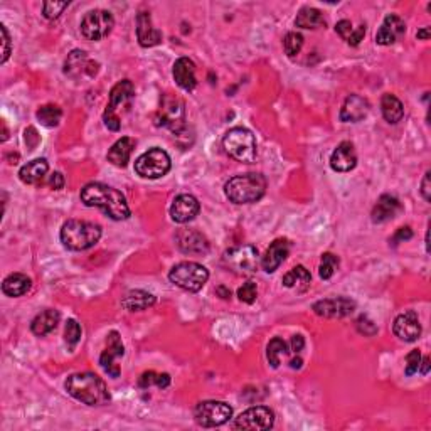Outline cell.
Instances as JSON below:
<instances>
[{
	"label": "cell",
	"mask_w": 431,
	"mask_h": 431,
	"mask_svg": "<svg viewBox=\"0 0 431 431\" xmlns=\"http://www.w3.org/2000/svg\"><path fill=\"white\" fill-rule=\"evenodd\" d=\"M81 200L88 207H100L108 218L115 221H125L130 218V207L120 191L107 184L92 182L81 189Z\"/></svg>",
	"instance_id": "1"
},
{
	"label": "cell",
	"mask_w": 431,
	"mask_h": 431,
	"mask_svg": "<svg viewBox=\"0 0 431 431\" xmlns=\"http://www.w3.org/2000/svg\"><path fill=\"white\" fill-rule=\"evenodd\" d=\"M67 395L88 406H103L109 401L107 384L94 372L71 374L64 383Z\"/></svg>",
	"instance_id": "2"
},
{
	"label": "cell",
	"mask_w": 431,
	"mask_h": 431,
	"mask_svg": "<svg viewBox=\"0 0 431 431\" xmlns=\"http://www.w3.org/2000/svg\"><path fill=\"white\" fill-rule=\"evenodd\" d=\"M59 238L64 248L71 251H85L101 240V226L96 222L70 219L63 224Z\"/></svg>",
	"instance_id": "3"
},
{
	"label": "cell",
	"mask_w": 431,
	"mask_h": 431,
	"mask_svg": "<svg viewBox=\"0 0 431 431\" xmlns=\"http://www.w3.org/2000/svg\"><path fill=\"white\" fill-rule=\"evenodd\" d=\"M266 192V179L262 174L234 176L224 185V194L234 204H253Z\"/></svg>",
	"instance_id": "4"
},
{
	"label": "cell",
	"mask_w": 431,
	"mask_h": 431,
	"mask_svg": "<svg viewBox=\"0 0 431 431\" xmlns=\"http://www.w3.org/2000/svg\"><path fill=\"white\" fill-rule=\"evenodd\" d=\"M135 96V86L130 79H122L116 83L109 92V101L105 108L103 122L105 127L112 132H118L122 128V116L120 112H128Z\"/></svg>",
	"instance_id": "5"
},
{
	"label": "cell",
	"mask_w": 431,
	"mask_h": 431,
	"mask_svg": "<svg viewBox=\"0 0 431 431\" xmlns=\"http://www.w3.org/2000/svg\"><path fill=\"white\" fill-rule=\"evenodd\" d=\"M226 154L238 162L253 164L256 160V138L248 128L234 127L222 138Z\"/></svg>",
	"instance_id": "6"
},
{
	"label": "cell",
	"mask_w": 431,
	"mask_h": 431,
	"mask_svg": "<svg viewBox=\"0 0 431 431\" xmlns=\"http://www.w3.org/2000/svg\"><path fill=\"white\" fill-rule=\"evenodd\" d=\"M169 280L185 292H199L209 280V271L202 264L194 262H182L170 270Z\"/></svg>",
	"instance_id": "7"
},
{
	"label": "cell",
	"mask_w": 431,
	"mask_h": 431,
	"mask_svg": "<svg viewBox=\"0 0 431 431\" xmlns=\"http://www.w3.org/2000/svg\"><path fill=\"white\" fill-rule=\"evenodd\" d=\"M172 167V162H170L169 154L165 150L154 147L149 152L142 154L135 160V172L138 174L142 179L155 180L164 177Z\"/></svg>",
	"instance_id": "8"
},
{
	"label": "cell",
	"mask_w": 431,
	"mask_h": 431,
	"mask_svg": "<svg viewBox=\"0 0 431 431\" xmlns=\"http://www.w3.org/2000/svg\"><path fill=\"white\" fill-rule=\"evenodd\" d=\"M224 263L229 270L234 271L236 275H255L260 266V255L258 249L251 244H241V246H234L224 253Z\"/></svg>",
	"instance_id": "9"
},
{
	"label": "cell",
	"mask_w": 431,
	"mask_h": 431,
	"mask_svg": "<svg viewBox=\"0 0 431 431\" xmlns=\"http://www.w3.org/2000/svg\"><path fill=\"white\" fill-rule=\"evenodd\" d=\"M155 125L157 127L169 128L172 134L180 135L185 128V109L184 101L177 96H164L160 108L155 115Z\"/></svg>",
	"instance_id": "10"
},
{
	"label": "cell",
	"mask_w": 431,
	"mask_h": 431,
	"mask_svg": "<svg viewBox=\"0 0 431 431\" xmlns=\"http://www.w3.org/2000/svg\"><path fill=\"white\" fill-rule=\"evenodd\" d=\"M233 416V408L224 401H202L196 406L194 418L196 423L204 428L224 425Z\"/></svg>",
	"instance_id": "11"
},
{
	"label": "cell",
	"mask_w": 431,
	"mask_h": 431,
	"mask_svg": "<svg viewBox=\"0 0 431 431\" xmlns=\"http://www.w3.org/2000/svg\"><path fill=\"white\" fill-rule=\"evenodd\" d=\"M115 19L108 10L94 9L90 10L81 21V34L88 41H101L113 31Z\"/></svg>",
	"instance_id": "12"
},
{
	"label": "cell",
	"mask_w": 431,
	"mask_h": 431,
	"mask_svg": "<svg viewBox=\"0 0 431 431\" xmlns=\"http://www.w3.org/2000/svg\"><path fill=\"white\" fill-rule=\"evenodd\" d=\"M275 423V413L266 406H255L243 411L234 419L236 430H270Z\"/></svg>",
	"instance_id": "13"
},
{
	"label": "cell",
	"mask_w": 431,
	"mask_h": 431,
	"mask_svg": "<svg viewBox=\"0 0 431 431\" xmlns=\"http://www.w3.org/2000/svg\"><path fill=\"white\" fill-rule=\"evenodd\" d=\"M98 67L100 64L93 59H90L88 52L81 51V49H74L67 54L66 61H64V74L73 79L79 78H94L98 74Z\"/></svg>",
	"instance_id": "14"
},
{
	"label": "cell",
	"mask_w": 431,
	"mask_h": 431,
	"mask_svg": "<svg viewBox=\"0 0 431 431\" xmlns=\"http://www.w3.org/2000/svg\"><path fill=\"white\" fill-rule=\"evenodd\" d=\"M125 355V346L122 342V337L116 330L109 332L107 335V349L103 350L100 355V366L103 368L105 372L109 377L116 379L120 376V366L116 364V359L123 357Z\"/></svg>",
	"instance_id": "15"
},
{
	"label": "cell",
	"mask_w": 431,
	"mask_h": 431,
	"mask_svg": "<svg viewBox=\"0 0 431 431\" xmlns=\"http://www.w3.org/2000/svg\"><path fill=\"white\" fill-rule=\"evenodd\" d=\"M354 310L355 302L347 297L327 298V300H320L313 304V312L319 317H325V319H342V317L350 315Z\"/></svg>",
	"instance_id": "16"
},
{
	"label": "cell",
	"mask_w": 431,
	"mask_h": 431,
	"mask_svg": "<svg viewBox=\"0 0 431 431\" xmlns=\"http://www.w3.org/2000/svg\"><path fill=\"white\" fill-rule=\"evenodd\" d=\"M199 200L194 196L180 194L174 199L172 206H170V218H172L174 222L184 224V222L192 221L199 214Z\"/></svg>",
	"instance_id": "17"
},
{
	"label": "cell",
	"mask_w": 431,
	"mask_h": 431,
	"mask_svg": "<svg viewBox=\"0 0 431 431\" xmlns=\"http://www.w3.org/2000/svg\"><path fill=\"white\" fill-rule=\"evenodd\" d=\"M404 32H406V24L403 19L396 14H389L384 17L383 24L376 34V43L379 46H391L404 36Z\"/></svg>",
	"instance_id": "18"
},
{
	"label": "cell",
	"mask_w": 431,
	"mask_h": 431,
	"mask_svg": "<svg viewBox=\"0 0 431 431\" xmlns=\"http://www.w3.org/2000/svg\"><path fill=\"white\" fill-rule=\"evenodd\" d=\"M392 330H395L396 337L404 340V342H414V340H418L419 335H421V324H419L416 312L410 310V312L401 313L398 319L395 320Z\"/></svg>",
	"instance_id": "19"
},
{
	"label": "cell",
	"mask_w": 431,
	"mask_h": 431,
	"mask_svg": "<svg viewBox=\"0 0 431 431\" xmlns=\"http://www.w3.org/2000/svg\"><path fill=\"white\" fill-rule=\"evenodd\" d=\"M369 101L361 94H350L344 101L342 109H340V120L344 123H357L364 120L369 113Z\"/></svg>",
	"instance_id": "20"
},
{
	"label": "cell",
	"mask_w": 431,
	"mask_h": 431,
	"mask_svg": "<svg viewBox=\"0 0 431 431\" xmlns=\"http://www.w3.org/2000/svg\"><path fill=\"white\" fill-rule=\"evenodd\" d=\"M290 253V243L285 238H278L273 243L270 244V248L266 249V253L262 258V268L266 273H273L278 270V266L286 260Z\"/></svg>",
	"instance_id": "21"
},
{
	"label": "cell",
	"mask_w": 431,
	"mask_h": 431,
	"mask_svg": "<svg viewBox=\"0 0 431 431\" xmlns=\"http://www.w3.org/2000/svg\"><path fill=\"white\" fill-rule=\"evenodd\" d=\"M172 76L176 79L177 86L184 92H194L198 86V78H196V64L189 58H179L174 63Z\"/></svg>",
	"instance_id": "22"
},
{
	"label": "cell",
	"mask_w": 431,
	"mask_h": 431,
	"mask_svg": "<svg viewBox=\"0 0 431 431\" xmlns=\"http://www.w3.org/2000/svg\"><path fill=\"white\" fill-rule=\"evenodd\" d=\"M176 241L177 246L184 253H192V255L207 253V249H209V241L206 240L202 233L196 231V229H180L177 233Z\"/></svg>",
	"instance_id": "23"
},
{
	"label": "cell",
	"mask_w": 431,
	"mask_h": 431,
	"mask_svg": "<svg viewBox=\"0 0 431 431\" xmlns=\"http://www.w3.org/2000/svg\"><path fill=\"white\" fill-rule=\"evenodd\" d=\"M357 165V154L350 142L339 143L330 155V167L335 172H350Z\"/></svg>",
	"instance_id": "24"
},
{
	"label": "cell",
	"mask_w": 431,
	"mask_h": 431,
	"mask_svg": "<svg viewBox=\"0 0 431 431\" xmlns=\"http://www.w3.org/2000/svg\"><path fill=\"white\" fill-rule=\"evenodd\" d=\"M137 37L142 48H154L162 43V32L154 28L149 12H140L137 16Z\"/></svg>",
	"instance_id": "25"
},
{
	"label": "cell",
	"mask_w": 431,
	"mask_h": 431,
	"mask_svg": "<svg viewBox=\"0 0 431 431\" xmlns=\"http://www.w3.org/2000/svg\"><path fill=\"white\" fill-rule=\"evenodd\" d=\"M134 149H135L134 138L123 137V138L116 140V142L112 145V149L108 150V155H107L108 162L115 165V167H120V169L127 167L128 162H130Z\"/></svg>",
	"instance_id": "26"
},
{
	"label": "cell",
	"mask_w": 431,
	"mask_h": 431,
	"mask_svg": "<svg viewBox=\"0 0 431 431\" xmlns=\"http://www.w3.org/2000/svg\"><path fill=\"white\" fill-rule=\"evenodd\" d=\"M49 164L46 158H34L19 170V179L28 185H37L48 176Z\"/></svg>",
	"instance_id": "27"
},
{
	"label": "cell",
	"mask_w": 431,
	"mask_h": 431,
	"mask_svg": "<svg viewBox=\"0 0 431 431\" xmlns=\"http://www.w3.org/2000/svg\"><path fill=\"white\" fill-rule=\"evenodd\" d=\"M59 320H61V313L54 308H48L44 310V312L37 313L31 324L32 334L39 335V337L51 334V332L58 327Z\"/></svg>",
	"instance_id": "28"
},
{
	"label": "cell",
	"mask_w": 431,
	"mask_h": 431,
	"mask_svg": "<svg viewBox=\"0 0 431 431\" xmlns=\"http://www.w3.org/2000/svg\"><path fill=\"white\" fill-rule=\"evenodd\" d=\"M401 211V204L399 200L395 198V196L384 194L381 196L379 200L376 202L372 209V221L374 222H384L389 221V219L395 218Z\"/></svg>",
	"instance_id": "29"
},
{
	"label": "cell",
	"mask_w": 431,
	"mask_h": 431,
	"mask_svg": "<svg viewBox=\"0 0 431 431\" xmlns=\"http://www.w3.org/2000/svg\"><path fill=\"white\" fill-rule=\"evenodd\" d=\"M282 282H283V286H286V288L297 290V292L304 293L310 288V283H312V275H310V271L307 270V268L302 266V264H298V266L292 268V270H290L288 273L283 277Z\"/></svg>",
	"instance_id": "30"
},
{
	"label": "cell",
	"mask_w": 431,
	"mask_h": 431,
	"mask_svg": "<svg viewBox=\"0 0 431 431\" xmlns=\"http://www.w3.org/2000/svg\"><path fill=\"white\" fill-rule=\"evenodd\" d=\"M32 282L28 275L24 273H12L9 275L2 283V292L7 295V297H22L31 290Z\"/></svg>",
	"instance_id": "31"
},
{
	"label": "cell",
	"mask_w": 431,
	"mask_h": 431,
	"mask_svg": "<svg viewBox=\"0 0 431 431\" xmlns=\"http://www.w3.org/2000/svg\"><path fill=\"white\" fill-rule=\"evenodd\" d=\"M155 302H157V298L152 293L145 292V290H132V292L125 295L122 305L130 312H142V310L152 307Z\"/></svg>",
	"instance_id": "32"
},
{
	"label": "cell",
	"mask_w": 431,
	"mask_h": 431,
	"mask_svg": "<svg viewBox=\"0 0 431 431\" xmlns=\"http://www.w3.org/2000/svg\"><path fill=\"white\" fill-rule=\"evenodd\" d=\"M325 17L315 7H304V9L298 12L297 19H295V25L300 29H320L325 28Z\"/></svg>",
	"instance_id": "33"
},
{
	"label": "cell",
	"mask_w": 431,
	"mask_h": 431,
	"mask_svg": "<svg viewBox=\"0 0 431 431\" xmlns=\"http://www.w3.org/2000/svg\"><path fill=\"white\" fill-rule=\"evenodd\" d=\"M381 112H383V116L386 118V122L396 125L403 120L404 116V107L403 103L391 93H386L381 100Z\"/></svg>",
	"instance_id": "34"
},
{
	"label": "cell",
	"mask_w": 431,
	"mask_h": 431,
	"mask_svg": "<svg viewBox=\"0 0 431 431\" xmlns=\"http://www.w3.org/2000/svg\"><path fill=\"white\" fill-rule=\"evenodd\" d=\"M335 32H337L339 36L342 37L347 44H349V46H359L361 41L364 39V36H366V24H361L357 29H353L350 21H346V19H344V21L337 22V25H335Z\"/></svg>",
	"instance_id": "35"
},
{
	"label": "cell",
	"mask_w": 431,
	"mask_h": 431,
	"mask_svg": "<svg viewBox=\"0 0 431 431\" xmlns=\"http://www.w3.org/2000/svg\"><path fill=\"white\" fill-rule=\"evenodd\" d=\"M36 115L41 125H44V127L48 128H54L58 127L59 122H61L63 112L58 105H44V107L37 109Z\"/></svg>",
	"instance_id": "36"
},
{
	"label": "cell",
	"mask_w": 431,
	"mask_h": 431,
	"mask_svg": "<svg viewBox=\"0 0 431 431\" xmlns=\"http://www.w3.org/2000/svg\"><path fill=\"white\" fill-rule=\"evenodd\" d=\"M286 353H288V346H286L285 340L280 337H275L273 340H271L266 347V357L271 368L277 369L280 366V362H282V357L283 355H286Z\"/></svg>",
	"instance_id": "37"
},
{
	"label": "cell",
	"mask_w": 431,
	"mask_h": 431,
	"mask_svg": "<svg viewBox=\"0 0 431 431\" xmlns=\"http://www.w3.org/2000/svg\"><path fill=\"white\" fill-rule=\"evenodd\" d=\"M283 48H285V52L288 58H295L298 52L304 48V36L298 32H288L283 39Z\"/></svg>",
	"instance_id": "38"
},
{
	"label": "cell",
	"mask_w": 431,
	"mask_h": 431,
	"mask_svg": "<svg viewBox=\"0 0 431 431\" xmlns=\"http://www.w3.org/2000/svg\"><path fill=\"white\" fill-rule=\"evenodd\" d=\"M339 266V258L332 253H324L322 255V262H320L319 266V275L322 280H328L334 277L335 270Z\"/></svg>",
	"instance_id": "39"
},
{
	"label": "cell",
	"mask_w": 431,
	"mask_h": 431,
	"mask_svg": "<svg viewBox=\"0 0 431 431\" xmlns=\"http://www.w3.org/2000/svg\"><path fill=\"white\" fill-rule=\"evenodd\" d=\"M81 325H79L74 319H70L64 327V340L70 347H74L81 340Z\"/></svg>",
	"instance_id": "40"
},
{
	"label": "cell",
	"mask_w": 431,
	"mask_h": 431,
	"mask_svg": "<svg viewBox=\"0 0 431 431\" xmlns=\"http://www.w3.org/2000/svg\"><path fill=\"white\" fill-rule=\"evenodd\" d=\"M67 6H70V2H51V0H48L43 3V16L49 21H54V19L61 16L64 9H67Z\"/></svg>",
	"instance_id": "41"
},
{
	"label": "cell",
	"mask_w": 431,
	"mask_h": 431,
	"mask_svg": "<svg viewBox=\"0 0 431 431\" xmlns=\"http://www.w3.org/2000/svg\"><path fill=\"white\" fill-rule=\"evenodd\" d=\"M238 297H240L241 302L244 304H253L258 297V286H256L255 282H246L243 283L240 290H238Z\"/></svg>",
	"instance_id": "42"
},
{
	"label": "cell",
	"mask_w": 431,
	"mask_h": 431,
	"mask_svg": "<svg viewBox=\"0 0 431 431\" xmlns=\"http://www.w3.org/2000/svg\"><path fill=\"white\" fill-rule=\"evenodd\" d=\"M419 362H421V353L418 349L411 350L410 354L406 355V376H413V374L418 372L419 369Z\"/></svg>",
	"instance_id": "43"
},
{
	"label": "cell",
	"mask_w": 431,
	"mask_h": 431,
	"mask_svg": "<svg viewBox=\"0 0 431 431\" xmlns=\"http://www.w3.org/2000/svg\"><path fill=\"white\" fill-rule=\"evenodd\" d=\"M357 328L359 332L364 335H374L377 332L376 325H374V322H370L368 317H361V319L357 320Z\"/></svg>",
	"instance_id": "44"
},
{
	"label": "cell",
	"mask_w": 431,
	"mask_h": 431,
	"mask_svg": "<svg viewBox=\"0 0 431 431\" xmlns=\"http://www.w3.org/2000/svg\"><path fill=\"white\" fill-rule=\"evenodd\" d=\"M0 32H2V44H3V51H2V63H7V59H9L10 56V36L9 32H7V28L6 25H0Z\"/></svg>",
	"instance_id": "45"
},
{
	"label": "cell",
	"mask_w": 431,
	"mask_h": 431,
	"mask_svg": "<svg viewBox=\"0 0 431 431\" xmlns=\"http://www.w3.org/2000/svg\"><path fill=\"white\" fill-rule=\"evenodd\" d=\"M157 376H158V372H155V370L143 372L142 377L138 379V386L142 389H149L150 386H157Z\"/></svg>",
	"instance_id": "46"
},
{
	"label": "cell",
	"mask_w": 431,
	"mask_h": 431,
	"mask_svg": "<svg viewBox=\"0 0 431 431\" xmlns=\"http://www.w3.org/2000/svg\"><path fill=\"white\" fill-rule=\"evenodd\" d=\"M411 238H413V231H411V228H408V226L406 228H399L391 240L392 246H396V244L403 243V241H406V240H411Z\"/></svg>",
	"instance_id": "47"
},
{
	"label": "cell",
	"mask_w": 431,
	"mask_h": 431,
	"mask_svg": "<svg viewBox=\"0 0 431 431\" xmlns=\"http://www.w3.org/2000/svg\"><path fill=\"white\" fill-rule=\"evenodd\" d=\"M49 185H51L54 191H61L64 187V176L61 172H54L51 177H49Z\"/></svg>",
	"instance_id": "48"
},
{
	"label": "cell",
	"mask_w": 431,
	"mask_h": 431,
	"mask_svg": "<svg viewBox=\"0 0 431 431\" xmlns=\"http://www.w3.org/2000/svg\"><path fill=\"white\" fill-rule=\"evenodd\" d=\"M430 176L431 172L428 170V172L425 174V177H423L421 180V196L425 198L426 202H430L431 200V189H430Z\"/></svg>",
	"instance_id": "49"
},
{
	"label": "cell",
	"mask_w": 431,
	"mask_h": 431,
	"mask_svg": "<svg viewBox=\"0 0 431 431\" xmlns=\"http://www.w3.org/2000/svg\"><path fill=\"white\" fill-rule=\"evenodd\" d=\"M305 347V339L302 337V335H293L292 337V350L295 354L302 353Z\"/></svg>",
	"instance_id": "50"
},
{
	"label": "cell",
	"mask_w": 431,
	"mask_h": 431,
	"mask_svg": "<svg viewBox=\"0 0 431 431\" xmlns=\"http://www.w3.org/2000/svg\"><path fill=\"white\" fill-rule=\"evenodd\" d=\"M169 384H170V376L167 372H158V376H157V388H160V389H165V388H169Z\"/></svg>",
	"instance_id": "51"
},
{
	"label": "cell",
	"mask_w": 431,
	"mask_h": 431,
	"mask_svg": "<svg viewBox=\"0 0 431 431\" xmlns=\"http://www.w3.org/2000/svg\"><path fill=\"white\" fill-rule=\"evenodd\" d=\"M419 372L421 374H428L430 372V357H421V362H419Z\"/></svg>",
	"instance_id": "52"
},
{
	"label": "cell",
	"mask_w": 431,
	"mask_h": 431,
	"mask_svg": "<svg viewBox=\"0 0 431 431\" xmlns=\"http://www.w3.org/2000/svg\"><path fill=\"white\" fill-rule=\"evenodd\" d=\"M416 37H418V39H423V41H428L430 39V28H425V29H421V31H418Z\"/></svg>",
	"instance_id": "53"
},
{
	"label": "cell",
	"mask_w": 431,
	"mask_h": 431,
	"mask_svg": "<svg viewBox=\"0 0 431 431\" xmlns=\"http://www.w3.org/2000/svg\"><path fill=\"white\" fill-rule=\"evenodd\" d=\"M290 366H292V369H300L302 368V359L300 357L293 359V361L290 362Z\"/></svg>",
	"instance_id": "54"
},
{
	"label": "cell",
	"mask_w": 431,
	"mask_h": 431,
	"mask_svg": "<svg viewBox=\"0 0 431 431\" xmlns=\"http://www.w3.org/2000/svg\"><path fill=\"white\" fill-rule=\"evenodd\" d=\"M218 293H222V298H229V297H231V292H226V290L222 288V286H221V288H218Z\"/></svg>",
	"instance_id": "55"
}]
</instances>
